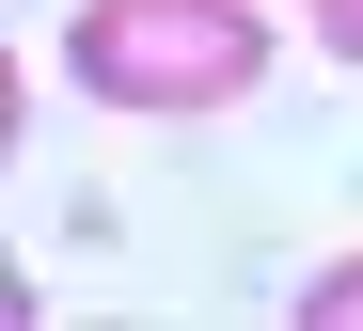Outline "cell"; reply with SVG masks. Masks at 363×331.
<instances>
[{"mask_svg":"<svg viewBox=\"0 0 363 331\" xmlns=\"http://www.w3.org/2000/svg\"><path fill=\"white\" fill-rule=\"evenodd\" d=\"M300 315H316V331H363V252H332V269L300 284Z\"/></svg>","mask_w":363,"mask_h":331,"instance_id":"obj_2","label":"cell"},{"mask_svg":"<svg viewBox=\"0 0 363 331\" xmlns=\"http://www.w3.org/2000/svg\"><path fill=\"white\" fill-rule=\"evenodd\" d=\"M316 47H332V63H363V0H316Z\"/></svg>","mask_w":363,"mask_h":331,"instance_id":"obj_3","label":"cell"},{"mask_svg":"<svg viewBox=\"0 0 363 331\" xmlns=\"http://www.w3.org/2000/svg\"><path fill=\"white\" fill-rule=\"evenodd\" d=\"M64 79L111 95V111H237L269 79V16L253 0H79Z\"/></svg>","mask_w":363,"mask_h":331,"instance_id":"obj_1","label":"cell"}]
</instances>
